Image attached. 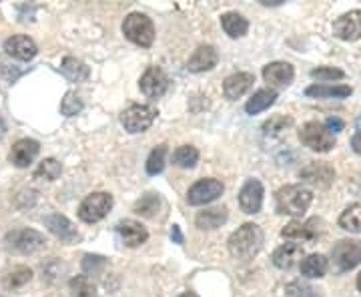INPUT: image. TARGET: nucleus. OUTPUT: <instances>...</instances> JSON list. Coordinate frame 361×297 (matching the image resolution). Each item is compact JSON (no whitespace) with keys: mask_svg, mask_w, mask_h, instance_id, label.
I'll return each instance as SVG.
<instances>
[{"mask_svg":"<svg viewBox=\"0 0 361 297\" xmlns=\"http://www.w3.org/2000/svg\"><path fill=\"white\" fill-rule=\"evenodd\" d=\"M229 253L235 259H253L263 247V229L255 223H245L229 237Z\"/></svg>","mask_w":361,"mask_h":297,"instance_id":"f257e3e1","label":"nucleus"},{"mask_svg":"<svg viewBox=\"0 0 361 297\" xmlns=\"http://www.w3.org/2000/svg\"><path fill=\"white\" fill-rule=\"evenodd\" d=\"M313 201V193L303 185H285L275 193V209L281 215L301 217Z\"/></svg>","mask_w":361,"mask_h":297,"instance_id":"f03ea898","label":"nucleus"},{"mask_svg":"<svg viewBox=\"0 0 361 297\" xmlns=\"http://www.w3.org/2000/svg\"><path fill=\"white\" fill-rule=\"evenodd\" d=\"M123 35L130 42L139 44L142 49H149L155 40V25L147 14L130 13L123 23Z\"/></svg>","mask_w":361,"mask_h":297,"instance_id":"7ed1b4c3","label":"nucleus"},{"mask_svg":"<svg viewBox=\"0 0 361 297\" xmlns=\"http://www.w3.org/2000/svg\"><path fill=\"white\" fill-rule=\"evenodd\" d=\"M299 141L315 153H329L336 147V137L317 121H310L299 129Z\"/></svg>","mask_w":361,"mask_h":297,"instance_id":"20e7f679","label":"nucleus"},{"mask_svg":"<svg viewBox=\"0 0 361 297\" xmlns=\"http://www.w3.org/2000/svg\"><path fill=\"white\" fill-rule=\"evenodd\" d=\"M111 209H113V195L97 191L82 199V203L78 205V217L85 223H97L104 219Z\"/></svg>","mask_w":361,"mask_h":297,"instance_id":"39448f33","label":"nucleus"},{"mask_svg":"<svg viewBox=\"0 0 361 297\" xmlns=\"http://www.w3.org/2000/svg\"><path fill=\"white\" fill-rule=\"evenodd\" d=\"M4 241H6V247L8 249H14V251H18V253H37L40 249H44L47 246V239H44V235L39 231H35V229H16V231L6 233V237H4Z\"/></svg>","mask_w":361,"mask_h":297,"instance_id":"423d86ee","label":"nucleus"},{"mask_svg":"<svg viewBox=\"0 0 361 297\" xmlns=\"http://www.w3.org/2000/svg\"><path fill=\"white\" fill-rule=\"evenodd\" d=\"M155 107H151V104H133L127 111H123L121 123H123L125 131H129V133L135 135V133H142V131L149 129L155 123Z\"/></svg>","mask_w":361,"mask_h":297,"instance_id":"0eeeda50","label":"nucleus"},{"mask_svg":"<svg viewBox=\"0 0 361 297\" xmlns=\"http://www.w3.org/2000/svg\"><path fill=\"white\" fill-rule=\"evenodd\" d=\"M331 259L337 272H351L361 263V241H355V239L337 241L331 251Z\"/></svg>","mask_w":361,"mask_h":297,"instance_id":"6e6552de","label":"nucleus"},{"mask_svg":"<svg viewBox=\"0 0 361 297\" xmlns=\"http://www.w3.org/2000/svg\"><path fill=\"white\" fill-rule=\"evenodd\" d=\"M225 191V185L219 181V179H201V181H197L189 189V193H187V201H189V205H207V203H211V201H215V199H219L221 195Z\"/></svg>","mask_w":361,"mask_h":297,"instance_id":"1a4fd4ad","label":"nucleus"},{"mask_svg":"<svg viewBox=\"0 0 361 297\" xmlns=\"http://www.w3.org/2000/svg\"><path fill=\"white\" fill-rule=\"evenodd\" d=\"M139 87L145 97L149 99H159L163 97L169 89V77L161 66H149L145 75L139 80Z\"/></svg>","mask_w":361,"mask_h":297,"instance_id":"9d476101","label":"nucleus"},{"mask_svg":"<svg viewBox=\"0 0 361 297\" xmlns=\"http://www.w3.org/2000/svg\"><path fill=\"white\" fill-rule=\"evenodd\" d=\"M334 35L339 40L355 42L361 39V11H349L334 23Z\"/></svg>","mask_w":361,"mask_h":297,"instance_id":"9b49d317","label":"nucleus"},{"mask_svg":"<svg viewBox=\"0 0 361 297\" xmlns=\"http://www.w3.org/2000/svg\"><path fill=\"white\" fill-rule=\"evenodd\" d=\"M263 185L259 179H247V183L239 191V207L241 211H245L247 215H255L261 211L263 205Z\"/></svg>","mask_w":361,"mask_h":297,"instance_id":"f8f14e48","label":"nucleus"},{"mask_svg":"<svg viewBox=\"0 0 361 297\" xmlns=\"http://www.w3.org/2000/svg\"><path fill=\"white\" fill-rule=\"evenodd\" d=\"M299 177H301V181L315 185V187H329L336 179V169L325 161H317V163H310L307 167L301 169Z\"/></svg>","mask_w":361,"mask_h":297,"instance_id":"ddd939ff","label":"nucleus"},{"mask_svg":"<svg viewBox=\"0 0 361 297\" xmlns=\"http://www.w3.org/2000/svg\"><path fill=\"white\" fill-rule=\"evenodd\" d=\"M293 77H295L293 66L289 63H283V61H275V63L263 66V78H265V83H269L273 89H287L291 85Z\"/></svg>","mask_w":361,"mask_h":297,"instance_id":"4468645a","label":"nucleus"},{"mask_svg":"<svg viewBox=\"0 0 361 297\" xmlns=\"http://www.w3.org/2000/svg\"><path fill=\"white\" fill-rule=\"evenodd\" d=\"M4 52L18 61H32L39 54V47L35 40L25 35H14L11 39L4 40Z\"/></svg>","mask_w":361,"mask_h":297,"instance_id":"2eb2a0df","label":"nucleus"},{"mask_svg":"<svg viewBox=\"0 0 361 297\" xmlns=\"http://www.w3.org/2000/svg\"><path fill=\"white\" fill-rule=\"evenodd\" d=\"M44 225H47V229L54 237H59L65 243H77V241H80V233L73 225V221L66 219L65 215H59V213L49 215V217H44Z\"/></svg>","mask_w":361,"mask_h":297,"instance_id":"dca6fc26","label":"nucleus"},{"mask_svg":"<svg viewBox=\"0 0 361 297\" xmlns=\"http://www.w3.org/2000/svg\"><path fill=\"white\" fill-rule=\"evenodd\" d=\"M116 235L121 237L123 246L127 247H139L149 239V231L135 219L118 221L116 223Z\"/></svg>","mask_w":361,"mask_h":297,"instance_id":"f3484780","label":"nucleus"},{"mask_svg":"<svg viewBox=\"0 0 361 297\" xmlns=\"http://www.w3.org/2000/svg\"><path fill=\"white\" fill-rule=\"evenodd\" d=\"M39 151L40 145L35 139H20V141H16L13 145V151H11L8 159H11L14 167L25 169L37 159Z\"/></svg>","mask_w":361,"mask_h":297,"instance_id":"a211bd4d","label":"nucleus"},{"mask_svg":"<svg viewBox=\"0 0 361 297\" xmlns=\"http://www.w3.org/2000/svg\"><path fill=\"white\" fill-rule=\"evenodd\" d=\"M217 63H219V54L215 51V47L203 44V47H199V49L193 52V56H191L189 63H187V68H189L191 73H205V71L215 68Z\"/></svg>","mask_w":361,"mask_h":297,"instance_id":"6ab92c4d","label":"nucleus"},{"mask_svg":"<svg viewBox=\"0 0 361 297\" xmlns=\"http://www.w3.org/2000/svg\"><path fill=\"white\" fill-rule=\"evenodd\" d=\"M253 83H255V77L251 75V73H235L231 77L225 78V83H223V92H225V97L227 99H241L243 95L251 91V87H253Z\"/></svg>","mask_w":361,"mask_h":297,"instance_id":"aec40b11","label":"nucleus"},{"mask_svg":"<svg viewBox=\"0 0 361 297\" xmlns=\"http://www.w3.org/2000/svg\"><path fill=\"white\" fill-rule=\"evenodd\" d=\"M315 225H319V221L317 219H310L305 221V223H301V221H291L289 225H285L281 235H283L285 239L313 241V239L319 235V227H315Z\"/></svg>","mask_w":361,"mask_h":297,"instance_id":"412c9836","label":"nucleus"},{"mask_svg":"<svg viewBox=\"0 0 361 297\" xmlns=\"http://www.w3.org/2000/svg\"><path fill=\"white\" fill-rule=\"evenodd\" d=\"M303 247L297 246V243H285V246L277 247L273 251V263L279 267V269H291L293 265H297L301 259H303Z\"/></svg>","mask_w":361,"mask_h":297,"instance_id":"4be33fe9","label":"nucleus"},{"mask_svg":"<svg viewBox=\"0 0 361 297\" xmlns=\"http://www.w3.org/2000/svg\"><path fill=\"white\" fill-rule=\"evenodd\" d=\"M227 209L225 207H213V209H205L201 211L197 217H195V223L199 229H205V231H213V229H219L221 225L227 223Z\"/></svg>","mask_w":361,"mask_h":297,"instance_id":"5701e85b","label":"nucleus"},{"mask_svg":"<svg viewBox=\"0 0 361 297\" xmlns=\"http://www.w3.org/2000/svg\"><path fill=\"white\" fill-rule=\"evenodd\" d=\"M351 92L348 85H311L305 89V95L313 99H348Z\"/></svg>","mask_w":361,"mask_h":297,"instance_id":"b1692460","label":"nucleus"},{"mask_svg":"<svg viewBox=\"0 0 361 297\" xmlns=\"http://www.w3.org/2000/svg\"><path fill=\"white\" fill-rule=\"evenodd\" d=\"M327 267H329V261L322 253H311L307 257H303L299 269H301V275L310 277V279H319L327 273Z\"/></svg>","mask_w":361,"mask_h":297,"instance_id":"393cba45","label":"nucleus"},{"mask_svg":"<svg viewBox=\"0 0 361 297\" xmlns=\"http://www.w3.org/2000/svg\"><path fill=\"white\" fill-rule=\"evenodd\" d=\"M221 26L223 30L231 37V39H241L245 37L249 30V23L243 14L239 13H225L221 16Z\"/></svg>","mask_w":361,"mask_h":297,"instance_id":"a878e982","label":"nucleus"},{"mask_svg":"<svg viewBox=\"0 0 361 297\" xmlns=\"http://www.w3.org/2000/svg\"><path fill=\"white\" fill-rule=\"evenodd\" d=\"M275 101H277V92L273 89H261L247 101L245 111L249 115H259L265 109H269L271 104H275Z\"/></svg>","mask_w":361,"mask_h":297,"instance_id":"bb28decb","label":"nucleus"},{"mask_svg":"<svg viewBox=\"0 0 361 297\" xmlns=\"http://www.w3.org/2000/svg\"><path fill=\"white\" fill-rule=\"evenodd\" d=\"M61 73L65 75L71 83H82L89 78V66L85 65L82 61H78L75 56H66L61 65Z\"/></svg>","mask_w":361,"mask_h":297,"instance_id":"cd10ccee","label":"nucleus"},{"mask_svg":"<svg viewBox=\"0 0 361 297\" xmlns=\"http://www.w3.org/2000/svg\"><path fill=\"white\" fill-rule=\"evenodd\" d=\"M159 209H161V197L155 193L142 195L141 199L135 203V207H133V211H135L137 215L147 217V219H153V217H157Z\"/></svg>","mask_w":361,"mask_h":297,"instance_id":"c85d7f7f","label":"nucleus"},{"mask_svg":"<svg viewBox=\"0 0 361 297\" xmlns=\"http://www.w3.org/2000/svg\"><path fill=\"white\" fill-rule=\"evenodd\" d=\"M339 227L349 233H361V205L353 203L339 215Z\"/></svg>","mask_w":361,"mask_h":297,"instance_id":"c756f323","label":"nucleus"},{"mask_svg":"<svg viewBox=\"0 0 361 297\" xmlns=\"http://www.w3.org/2000/svg\"><path fill=\"white\" fill-rule=\"evenodd\" d=\"M173 163L180 169H193L199 163V151L191 145H183L173 153Z\"/></svg>","mask_w":361,"mask_h":297,"instance_id":"7c9ffc66","label":"nucleus"},{"mask_svg":"<svg viewBox=\"0 0 361 297\" xmlns=\"http://www.w3.org/2000/svg\"><path fill=\"white\" fill-rule=\"evenodd\" d=\"M63 173V165L56 159H44L35 171V179L40 181H56Z\"/></svg>","mask_w":361,"mask_h":297,"instance_id":"2f4dec72","label":"nucleus"},{"mask_svg":"<svg viewBox=\"0 0 361 297\" xmlns=\"http://www.w3.org/2000/svg\"><path fill=\"white\" fill-rule=\"evenodd\" d=\"M30 279H32V272L26 265H16L4 275V287L16 289V287H23V285L28 284Z\"/></svg>","mask_w":361,"mask_h":297,"instance_id":"473e14b6","label":"nucleus"},{"mask_svg":"<svg viewBox=\"0 0 361 297\" xmlns=\"http://www.w3.org/2000/svg\"><path fill=\"white\" fill-rule=\"evenodd\" d=\"M73 297H97V287L87 275H77L68 281Z\"/></svg>","mask_w":361,"mask_h":297,"instance_id":"72a5a7b5","label":"nucleus"},{"mask_svg":"<svg viewBox=\"0 0 361 297\" xmlns=\"http://www.w3.org/2000/svg\"><path fill=\"white\" fill-rule=\"evenodd\" d=\"M165 157H167V145H157L147 159V173L149 175H159L165 169Z\"/></svg>","mask_w":361,"mask_h":297,"instance_id":"f704fd0d","label":"nucleus"},{"mask_svg":"<svg viewBox=\"0 0 361 297\" xmlns=\"http://www.w3.org/2000/svg\"><path fill=\"white\" fill-rule=\"evenodd\" d=\"M82 107L85 104L80 101V97H77V92L68 91L63 99V103H61V113L65 116H75L82 111Z\"/></svg>","mask_w":361,"mask_h":297,"instance_id":"c9c22d12","label":"nucleus"},{"mask_svg":"<svg viewBox=\"0 0 361 297\" xmlns=\"http://www.w3.org/2000/svg\"><path fill=\"white\" fill-rule=\"evenodd\" d=\"M293 125V121L289 119V116H271L267 123H263V133L265 135H279L281 131H285L287 127H291Z\"/></svg>","mask_w":361,"mask_h":297,"instance_id":"e433bc0d","label":"nucleus"},{"mask_svg":"<svg viewBox=\"0 0 361 297\" xmlns=\"http://www.w3.org/2000/svg\"><path fill=\"white\" fill-rule=\"evenodd\" d=\"M311 77L322 80V83H327V80H339V78L345 77V73L341 68H334V66H317L311 71Z\"/></svg>","mask_w":361,"mask_h":297,"instance_id":"4c0bfd02","label":"nucleus"},{"mask_svg":"<svg viewBox=\"0 0 361 297\" xmlns=\"http://www.w3.org/2000/svg\"><path fill=\"white\" fill-rule=\"evenodd\" d=\"M287 296L289 297H319V293L307 284H301V281H293L285 287Z\"/></svg>","mask_w":361,"mask_h":297,"instance_id":"58836bf2","label":"nucleus"},{"mask_svg":"<svg viewBox=\"0 0 361 297\" xmlns=\"http://www.w3.org/2000/svg\"><path fill=\"white\" fill-rule=\"evenodd\" d=\"M104 265H106V259L101 257V255H85V259H82V269L87 273L99 272Z\"/></svg>","mask_w":361,"mask_h":297,"instance_id":"ea45409f","label":"nucleus"},{"mask_svg":"<svg viewBox=\"0 0 361 297\" xmlns=\"http://www.w3.org/2000/svg\"><path fill=\"white\" fill-rule=\"evenodd\" d=\"M343 127H345V123H343L341 119H337V116H329V119L325 121V129L329 131L331 135H334V133H339V131H343Z\"/></svg>","mask_w":361,"mask_h":297,"instance_id":"a19ab883","label":"nucleus"},{"mask_svg":"<svg viewBox=\"0 0 361 297\" xmlns=\"http://www.w3.org/2000/svg\"><path fill=\"white\" fill-rule=\"evenodd\" d=\"M171 239L175 241V243H183V233H180L179 225H173V229H171Z\"/></svg>","mask_w":361,"mask_h":297,"instance_id":"79ce46f5","label":"nucleus"},{"mask_svg":"<svg viewBox=\"0 0 361 297\" xmlns=\"http://www.w3.org/2000/svg\"><path fill=\"white\" fill-rule=\"evenodd\" d=\"M351 147H353V151H355L357 155H361V131L351 137Z\"/></svg>","mask_w":361,"mask_h":297,"instance_id":"37998d69","label":"nucleus"},{"mask_svg":"<svg viewBox=\"0 0 361 297\" xmlns=\"http://www.w3.org/2000/svg\"><path fill=\"white\" fill-rule=\"evenodd\" d=\"M283 0H261V4H265V6H277V4H281Z\"/></svg>","mask_w":361,"mask_h":297,"instance_id":"c03bdc74","label":"nucleus"},{"mask_svg":"<svg viewBox=\"0 0 361 297\" xmlns=\"http://www.w3.org/2000/svg\"><path fill=\"white\" fill-rule=\"evenodd\" d=\"M4 131H6V125H4V121H2V116H0V137L4 135Z\"/></svg>","mask_w":361,"mask_h":297,"instance_id":"a18cd8bd","label":"nucleus"},{"mask_svg":"<svg viewBox=\"0 0 361 297\" xmlns=\"http://www.w3.org/2000/svg\"><path fill=\"white\" fill-rule=\"evenodd\" d=\"M179 297H199V296H195V293H191V291H187V293H183V296Z\"/></svg>","mask_w":361,"mask_h":297,"instance_id":"49530a36","label":"nucleus"},{"mask_svg":"<svg viewBox=\"0 0 361 297\" xmlns=\"http://www.w3.org/2000/svg\"><path fill=\"white\" fill-rule=\"evenodd\" d=\"M357 289H360V291H361V273H360V275H357Z\"/></svg>","mask_w":361,"mask_h":297,"instance_id":"de8ad7c7","label":"nucleus"},{"mask_svg":"<svg viewBox=\"0 0 361 297\" xmlns=\"http://www.w3.org/2000/svg\"><path fill=\"white\" fill-rule=\"evenodd\" d=\"M357 131H361V116L357 119Z\"/></svg>","mask_w":361,"mask_h":297,"instance_id":"09e8293b","label":"nucleus"}]
</instances>
